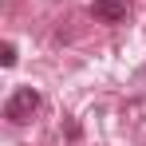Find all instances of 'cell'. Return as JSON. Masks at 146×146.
<instances>
[{
  "label": "cell",
  "mask_w": 146,
  "mask_h": 146,
  "mask_svg": "<svg viewBox=\"0 0 146 146\" xmlns=\"http://www.w3.org/2000/svg\"><path fill=\"white\" fill-rule=\"evenodd\" d=\"M36 111H40V95H36L32 87H16V91L8 95V103H4V119L12 122V126H24Z\"/></svg>",
  "instance_id": "cell-1"
},
{
  "label": "cell",
  "mask_w": 146,
  "mask_h": 146,
  "mask_svg": "<svg viewBox=\"0 0 146 146\" xmlns=\"http://www.w3.org/2000/svg\"><path fill=\"white\" fill-rule=\"evenodd\" d=\"M91 16L103 24H122L126 20V0H91Z\"/></svg>",
  "instance_id": "cell-2"
},
{
  "label": "cell",
  "mask_w": 146,
  "mask_h": 146,
  "mask_svg": "<svg viewBox=\"0 0 146 146\" xmlns=\"http://www.w3.org/2000/svg\"><path fill=\"white\" fill-rule=\"evenodd\" d=\"M0 63H4V67L16 63V44H4V48H0Z\"/></svg>",
  "instance_id": "cell-3"
}]
</instances>
